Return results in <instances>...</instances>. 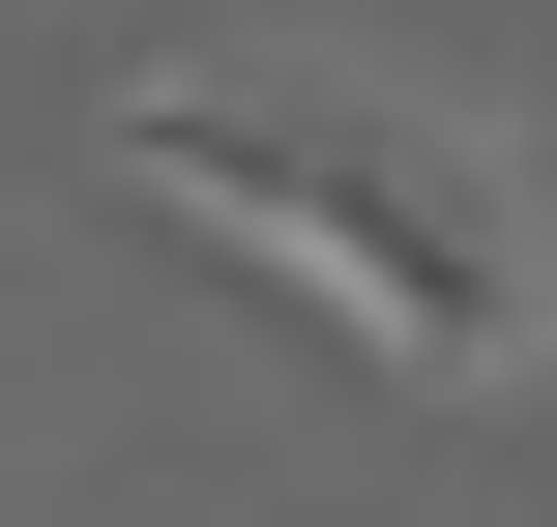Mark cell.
<instances>
[{"instance_id":"cell-1","label":"cell","mask_w":557,"mask_h":527,"mask_svg":"<svg viewBox=\"0 0 557 527\" xmlns=\"http://www.w3.org/2000/svg\"><path fill=\"white\" fill-rule=\"evenodd\" d=\"M88 176L176 235V264H235L264 323H323L352 381H529L557 352V235L529 176L470 147V117H411L382 59H147L117 117H88Z\"/></svg>"}]
</instances>
